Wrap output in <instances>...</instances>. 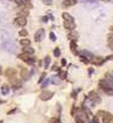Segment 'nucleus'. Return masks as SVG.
<instances>
[{
    "label": "nucleus",
    "instance_id": "f257e3e1",
    "mask_svg": "<svg viewBox=\"0 0 113 123\" xmlns=\"http://www.w3.org/2000/svg\"><path fill=\"white\" fill-rule=\"evenodd\" d=\"M52 97H53V92H51V90H42L41 92V94L39 95V98H40V100H42V101H47V100H49V99H52Z\"/></svg>",
    "mask_w": 113,
    "mask_h": 123
},
{
    "label": "nucleus",
    "instance_id": "f03ea898",
    "mask_svg": "<svg viewBox=\"0 0 113 123\" xmlns=\"http://www.w3.org/2000/svg\"><path fill=\"white\" fill-rule=\"evenodd\" d=\"M88 98L91 100V102H93V104H99V102L101 101V99H100L99 94L96 93L95 90H91L90 93H89V95H88Z\"/></svg>",
    "mask_w": 113,
    "mask_h": 123
},
{
    "label": "nucleus",
    "instance_id": "7ed1b4c3",
    "mask_svg": "<svg viewBox=\"0 0 113 123\" xmlns=\"http://www.w3.org/2000/svg\"><path fill=\"white\" fill-rule=\"evenodd\" d=\"M35 42H41V41L43 40V37H45V30L42 29V28H40L37 32L35 33Z\"/></svg>",
    "mask_w": 113,
    "mask_h": 123
},
{
    "label": "nucleus",
    "instance_id": "20e7f679",
    "mask_svg": "<svg viewBox=\"0 0 113 123\" xmlns=\"http://www.w3.org/2000/svg\"><path fill=\"white\" fill-rule=\"evenodd\" d=\"M90 62H91V63H93L94 65H96V66H101V65L106 62V59H105V58H101V57H96V58L93 57Z\"/></svg>",
    "mask_w": 113,
    "mask_h": 123
},
{
    "label": "nucleus",
    "instance_id": "39448f33",
    "mask_svg": "<svg viewBox=\"0 0 113 123\" xmlns=\"http://www.w3.org/2000/svg\"><path fill=\"white\" fill-rule=\"evenodd\" d=\"M64 27L67 30H70V32H72L76 28V23H75V20H64Z\"/></svg>",
    "mask_w": 113,
    "mask_h": 123
},
{
    "label": "nucleus",
    "instance_id": "423d86ee",
    "mask_svg": "<svg viewBox=\"0 0 113 123\" xmlns=\"http://www.w3.org/2000/svg\"><path fill=\"white\" fill-rule=\"evenodd\" d=\"M20 78H22L23 81H27L30 76H29V70L27 69V68H22L20 69Z\"/></svg>",
    "mask_w": 113,
    "mask_h": 123
},
{
    "label": "nucleus",
    "instance_id": "0eeeda50",
    "mask_svg": "<svg viewBox=\"0 0 113 123\" xmlns=\"http://www.w3.org/2000/svg\"><path fill=\"white\" fill-rule=\"evenodd\" d=\"M15 23L18 27H25L27 25V18H24V17H17L15 19Z\"/></svg>",
    "mask_w": 113,
    "mask_h": 123
},
{
    "label": "nucleus",
    "instance_id": "6e6552de",
    "mask_svg": "<svg viewBox=\"0 0 113 123\" xmlns=\"http://www.w3.org/2000/svg\"><path fill=\"white\" fill-rule=\"evenodd\" d=\"M77 42L75 40H71V42H70V48H71V52H72L75 56H78V51H77Z\"/></svg>",
    "mask_w": 113,
    "mask_h": 123
},
{
    "label": "nucleus",
    "instance_id": "1a4fd4ad",
    "mask_svg": "<svg viewBox=\"0 0 113 123\" xmlns=\"http://www.w3.org/2000/svg\"><path fill=\"white\" fill-rule=\"evenodd\" d=\"M15 75H17L16 69H13V68H8V69L5 70V76H6L7 78L11 77V76H15Z\"/></svg>",
    "mask_w": 113,
    "mask_h": 123
},
{
    "label": "nucleus",
    "instance_id": "9d476101",
    "mask_svg": "<svg viewBox=\"0 0 113 123\" xmlns=\"http://www.w3.org/2000/svg\"><path fill=\"white\" fill-rule=\"evenodd\" d=\"M78 56H79V57H87L89 60H90V58L94 57L90 52H88V51H86V49H83V51H81V52H78Z\"/></svg>",
    "mask_w": 113,
    "mask_h": 123
},
{
    "label": "nucleus",
    "instance_id": "9b49d317",
    "mask_svg": "<svg viewBox=\"0 0 113 123\" xmlns=\"http://www.w3.org/2000/svg\"><path fill=\"white\" fill-rule=\"evenodd\" d=\"M10 89H11V87H10L8 85H3L1 88H0V90H1V94L3 95H7L10 93Z\"/></svg>",
    "mask_w": 113,
    "mask_h": 123
},
{
    "label": "nucleus",
    "instance_id": "f8f14e48",
    "mask_svg": "<svg viewBox=\"0 0 113 123\" xmlns=\"http://www.w3.org/2000/svg\"><path fill=\"white\" fill-rule=\"evenodd\" d=\"M104 80L107 82V83H108L111 87H113V76H112L111 74H106L105 77H104Z\"/></svg>",
    "mask_w": 113,
    "mask_h": 123
},
{
    "label": "nucleus",
    "instance_id": "ddd939ff",
    "mask_svg": "<svg viewBox=\"0 0 113 123\" xmlns=\"http://www.w3.org/2000/svg\"><path fill=\"white\" fill-rule=\"evenodd\" d=\"M34 52H35V49H34L33 47H30V46L23 47V53H27V54H29V56H33Z\"/></svg>",
    "mask_w": 113,
    "mask_h": 123
},
{
    "label": "nucleus",
    "instance_id": "4468645a",
    "mask_svg": "<svg viewBox=\"0 0 113 123\" xmlns=\"http://www.w3.org/2000/svg\"><path fill=\"white\" fill-rule=\"evenodd\" d=\"M19 44H20V46H23V47H28V46H30V40L27 39V37H23V39L19 40Z\"/></svg>",
    "mask_w": 113,
    "mask_h": 123
},
{
    "label": "nucleus",
    "instance_id": "2eb2a0df",
    "mask_svg": "<svg viewBox=\"0 0 113 123\" xmlns=\"http://www.w3.org/2000/svg\"><path fill=\"white\" fill-rule=\"evenodd\" d=\"M76 4H77V0H64L63 1L64 6H74Z\"/></svg>",
    "mask_w": 113,
    "mask_h": 123
},
{
    "label": "nucleus",
    "instance_id": "dca6fc26",
    "mask_svg": "<svg viewBox=\"0 0 113 123\" xmlns=\"http://www.w3.org/2000/svg\"><path fill=\"white\" fill-rule=\"evenodd\" d=\"M8 81H10V83H11V85L13 86V85H16V83H18V82H19V78H18V76H17V75H15V76L8 77Z\"/></svg>",
    "mask_w": 113,
    "mask_h": 123
},
{
    "label": "nucleus",
    "instance_id": "f3484780",
    "mask_svg": "<svg viewBox=\"0 0 113 123\" xmlns=\"http://www.w3.org/2000/svg\"><path fill=\"white\" fill-rule=\"evenodd\" d=\"M28 15H29V10H28V8L20 10V11L18 12V17H24V18H27Z\"/></svg>",
    "mask_w": 113,
    "mask_h": 123
},
{
    "label": "nucleus",
    "instance_id": "a211bd4d",
    "mask_svg": "<svg viewBox=\"0 0 113 123\" xmlns=\"http://www.w3.org/2000/svg\"><path fill=\"white\" fill-rule=\"evenodd\" d=\"M49 64H51V57L49 56H46L45 59H43V68L45 69H48Z\"/></svg>",
    "mask_w": 113,
    "mask_h": 123
},
{
    "label": "nucleus",
    "instance_id": "6ab92c4d",
    "mask_svg": "<svg viewBox=\"0 0 113 123\" xmlns=\"http://www.w3.org/2000/svg\"><path fill=\"white\" fill-rule=\"evenodd\" d=\"M18 58L20 59V60H23V62H28V59L30 58V56L29 54H27V53H20V54H18Z\"/></svg>",
    "mask_w": 113,
    "mask_h": 123
},
{
    "label": "nucleus",
    "instance_id": "aec40b11",
    "mask_svg": "<svg viewBox=\"0 0 113 123\" xmlns=\"http://www.w3.org/2000/svg\"><path fill=\"white\" fill-rule=\"evenodd\" d=\"M36 63V58L34 57V56H30V58L28 59V62H27V64L28 65H30V66H34V64Z\"/></svg>",
    "mask_w": 113,
    "mask_h": 123
},
{
    "label": "nucleus",
    "instance_id": "412c9836",
    "mask_svg": "<svg viewBox=\"0 0 113 123\" xmlns=\"http://www.w3.org/2000/svg\"><path fill=\"white\" fill-rule=\"evenodd\" d=\"M61 16H63L64 20H75V19H74V17L71 16L70 13H67V12H64V13L61 15Z\"/></svg>",
    "mask_w": 113,
    "mask_h": 123
},
{
    "label": "nucleus",
    "instance_id": "4be33fe9",
    "mask_svg": "<svg viewBox=\"0 0 113 123\" xmlns=\"http://www.w3.org/2000/svg\"><path fill=\"white\" fill-rule=\"evenodd\" d=\"M67 37H69L70 40H75V41H76V39L78 37V34L75 32V30H72V32H71V33L69 34V36H67Z\"/></svg>",
    "mask_w": 113,
    "mask_h": 123
},
{
    "label": "nucleus",
    "instance_id": "5701e85b",
    "mask_svg": "<svg viewBox=\"0 0 113 123\" xmlns=\"http://www.w3.org/2000/svg\"><path fill=\"white\" fill-rule=\"evenodd\" d=\"M105 92V93L107 94V95H109V97H113V88L112 87H107V88H104L102 89Z\"/></svg>",
    "mask_w": 113,
    "mask_h": 123
},
{
    "label": "nucleus",
    "instance_id": "b1692460",
    "mask_svg": "<svg viewBox=\"0 0 113 123\" xmlns=\"http://www.w3.org/2000/svg\"><path fill=\"white\" fill-rule=\"evenodd\" d=\"M49 80H51V82H52V83H54V85H58L59 82H60V77H58V75H57V76H52Z\"/></svg>",
    "mask_w": 113,
    "mask_h": 123
},
{
    "label": "nucleus",
    "instance_id": "393cba45",
    "mask_svg": "<svg viewBox=\"0 0 113 123\" xmlns=\"http://www.w3.org/2000/svg\"><path fill=\"white\" fill-rule=\"evenodd\" d=\"M49 83H51V80H49V78H46V80H45V81L42 82V83H41V88H42V89L47 88Z\"/></svg>",
    "mask_w": 113,
    "mask_h": 123
},
{
    "label": "nucleus",
    "instance_id": "a878e982",
    "mask_svg": "<svg viewBox=\"0 0 113 123\" xmlns=\"http://www.w3.org/2000/svg\"><path fill=\"white\" fill-rule=\"evenodd\" d=\"M46 76H47V74H46V73H42V74H41V75H40V77H39V81H37V83H40V85L42 83V82L46 80Z\"/></svg>",
    "mask_w": 113,
    "mask_h": 123
},
{
    "label": "nucleus",
    "instance_id": "bb28decb",
    "mask_svg": "<svg viewBox=\"0 0 113 123\" xmlns=\"http://www.w3.org/2000/svg\"><path fill=\"white\" fill-rule=\"evenodd\" d=\"M19 35L23 36V37L28 36V30H27V29H20V30H19Z\"/></svg>",
    "mask_w": 113,
    "mask_h": 123
},
{
    "label": "nucleus",
    "instance_id": "cd10ccee",
    "mask_svg": "<svg viewBox=\"0 0 113 123\" xmlns=\"http://www.w3.org/2000/svg\"><path fill=\"white\" fill-rule=\"evenodd\" d=\"M53 54H54V57H57V58L60 56V48H59V47L54 48V51H53Z\"/></svg>",
    "mask_w": 113,
    "mask_h": 123
},
{
    "label": "nucleus",
    "instance_id": "c85d7f7f",
    "mask_svg": "<svg viewBox=\"0 0 113 123\" xmlns=\"http://www.w3.org/2000/svg\"><path fill=\"white\" fill-rule=\"evenodd\" d=\"M58 73H59L60 78H66V76H67V73H66V71H58Z\"/></svg>",
    "mask_w": 113,
    "mask_h": 123
},
{
    "label": "nucleus",
    "instance_id": "c756f323",
    "mask_svg": "<svg viewBox=\"0 0 113 123\" xmlns=\"http://www.w3.org/2000/svg\"><path fill=\"white\" fill-rule=\"evenodd\" d=\"M49 39H51V41H55V40H57L55 34H54L53 32H51V33H49Z\"/></svg>",
    "mask_w": 113,
    "mask_h": 123
},
{
    "label": "nucleus",
    "instance_id": "7c9ffc66",
    "mask_svg": "<svg viewBox=\"0 0 113 123\" xmlns=\"http://www.w3.org/2000/svg\"><path fill=\"white\" fill-rule=\"evenodd\" d=\"M81 62H82V63H84V64H89L90 63V60L88 58H84V57H81Z\"/></svg>",
    "mask_w": 113,
    "mask_h": 123
},
{
    "label": "nucleus",
    "instance_id": "2f4dec72",
    "mask_svg": "<svg viewBox=\"0 0 113 123\" xmlns=\"http://www.w3.org/2000/svg\"><path fill=\"white\" fill-rule=\"evenodd\" d=\"M76 123H86V122H84V119H83V118H81V117L76 116Z\"/></svg>",
    "mask_w": 113,
    "mask_h": 123
},
{
    "label": "nucleus",
    "instance_id": "473e14b6",
    "mask_svg": "<svg viewBox=\"0 0 113 123\" xmlns=\"http://www.w3.org/2000/svg\"><path fill=\"white\" fill-rule=\"evenodd\" d=\"M90 123H99V117H97V116H94Z\"/></svg>",
    "mask_w": 113,
    "mask_h": 123
},
{
    "label": "nucleus",
    "instance_id": "72a5a7b5",
    "mask_svg": "<svg viewBox=\"0 0 113 123\" xmlns=\"http://www.w3.org/2000/svg\"><path fill=\"white\" fill-rule=\"evenodd\" d=\"M42 3L45 4V5H51L53 3V0H42Z\"/></svg>",
    "mask_w": 113,
    "mask_h": 123
},
{
    "label": "nucleus",
    "instance_id": "f704fd0d",
    "mask_svg": "<svg viewBox=\"0 0 113 123\" xmlns=\"http://www.w3.org/2000/svg\"><path fill=\"white\" fill-rule=\"evenodd\" d=\"M15 1H16V4H17V5H19V6H23V5H24L23 0H15Z\"/></svg>",
    "mask_w": 113,
    "mask_h": 123
},
{
    "label": "nucleus",
    "instance_id": "c9c22d12",
    "mask_svg": "<svg viewBox=\"0 0 113 123\" xmlns=\"http://www.w3.org/2000/svg\"><path fill=\"white\" fill-rule=\"evenodd\" d=\"M17 111H18V109H12V110H10L7 112V115H12V114H15V112H17Z\"/></svg>",
    "mask_w": 113,
    "mask_h": 123
},
{
    "label": "nucleus",
    "instance_id": "e433bc0d",
    "mask_svg": "<svg viewBox=\"0 0 113 123\" xmlns=\"http://www.w3.org/2000/svg\"><path fill=\"white\" fill-rule=\"evenodd\" d=\"M20 87H22V83H20V82H18V83L13 85V88H15V89H18V88H20Z\"/></svg>",
    "mask_w": 113,
    "mask_h": 123
},
{
    "label": "nucleus",
    "instance_id": "4c0bfd02",
    "mask_svg": "<svg viewBox=\"0 0 113 123\" xmlns=\"http://www.w3.org/2000/svg\"><path fill=\"white\" fill-rule=\"evenodd\" d=\"M71 115H72V116H76V106H75V105L72 106V110H71Z\"/></svg>",
    "mask_w": 113,
    "mask_h": 123
},
{
    "label": "nucleus",
    "instance_id": "58836bf2",
    "mask_svg": "<svg viewBox=\"0 0 113 123\" xmlns=\"http://www.w3.org/2000/svg\"><path fill=\"white\" fill-rule=\"evenodd\" d=\"M52 69H53V70H54V71H60V68H59V66H58V64H54V65H53V68H52Z\"/></svg>",
    "mask_w": 113,
    "mask_h": 123
},
{
    "label": "nucleus",
    "instance_id": "ea45409f",
    "mask_svg": "<svg viewBox=\"0 0 113 123\" xmlns=\"http://www.w3.org/2000/svg\"><path fill=\"white\" fill-rule=\"evenodd\" d=\"M107 41H108V42H113V34H111V35L108 36V39H107Z\"/></svg>",
    "mask_w": 113,
    "mask_h": 123
},
{
    "label": "nucleus",
    "instance_id": "a19ab883",
    "mask_svg": "<svg viewBox=\"0 0 113 123\" xmlns=\"http://www.w3.org/2000/svg\"><path fill=\"white\" fill-rule=\"evenodd\" d=\"M60 64L63 65V66H65L66 65V59H61V62H60Z\"/></svg>",
    "mask_w": 113,
    "mask_h": 123
},
{
    "label": "nucleus",
    "instance_id": "79ce46f5",
    "mask_svg": "<svg viewBox=\"0 0 113 123\" xmlns=\"http://www.w3.org/2000/svg\"><path fill=\"white\" fill-rule=\"evenodd\" d=\"M105 59H106V62H107V60H111V59H113V54H112V56H108V57H106Z\"/></svg>",
    "mask_w": 113,
    "mask_h": 123
},
{
    "label": "nucleus",
    "instance_id": "37998d69",
    "mask_svg": "<svg viewBox=\"0 0 113 123\" xmlns=\"http://www.w3.org/2000/svg\"><path fill=\"white\" fill-rule=\"evenodd\" d=\"M48 20V16H45V17H42V22H47Z\"/></svg>",
    "mask_w": 113,
    "mask_h": 123
},
{
    "label": "nucleus",
    "instance_id": "c03bdc74",
    "mask_svg": "<svg viewBox=\"0 0 113 123\" xmlns=\"http://www.w3.org/2000/svg\"><path fill=\"white\" fill-rule=\"evenodd\" d=\"M40 66H43V62L42 60H39V68Z\"/></svg>",
    "mask_w": 113,
    "mask_h": 123
},
{
    "label": "nucleus",
    "instance_id": "a18cd8bd",
    "mask_svg": "<svg viewBox=\"0 0 113 123\" xmlns=\"http://www.w3.org/2000/svg\"><path fill=\"white\" fill-rule=\"evenodd\" d=\"M108 47H109L111 49H113V42H108Z\"/></svg>",
    "mask_w": 113,
    "mask_h": 123
},
{
    "label": "nucleus",
    "instance_id": "49530a36",
    "mask_svg": "<svg viewBox=\"0 0 113 123\" xmlns=\"http://www.w3.org/2000/svg\"><path fill=\"white\" fill-rule=\"evenodd\" d=\"M53 123H61L60 119H53Z\"/></svg>",
    "mask_w": 113,
    "mask_h": 123
},
{
    "label": "nucleus",
    "instance_id": "de8ad7c7",
    "mask_svg": "<svg viewBox=\"0 0 113 123\" xmlns=\"http://www.w3.org/2000/svg\"><path fill=\"white\" fill-rule=\"evenodd\" d=\"M93 73H94V69H91V68H90V69H89V74L91 75V74H93Z\"/></svg>",
    "mask_w": 113,
    "mask_h": 123
},
{
    "label": "nucleus",
    "instance_id": "09e8293b",
    "mask_svg": "<svg viewBox=\"0 0 113 123\" xmlns=\"http://www.w3.org/2000/svg\"><path fill=\"white\" fill-rule=\"evenodd\" d=\"M1 73H3V70H1V66H0V75H1Z\"/></svg>",
    "mask_w": 113,
    "mask_h": 123
},
{
    "label": "nucleus",
    "instance_id": "8fccbe9b",
    "mask_svg": "<svg viewBox=\"0 0 113 123\" xmlns=\"http://www.w3.org/2000/svg\"><path fill=\"white\" fill-rule=\"evenodd\" d=\"M111 30H112V32H113V25H112V27H111Z\"/></svg>",
    "mask_w": 113,
    "mask_h": 123
},
{
    "label": "nucleus",
    "instance_id": "3c124183",
    "mask_svg": "<svg viewBox=\"0 0 113 123\" xmlns=\"http://www.w3.org/2000/svg\"><path fill=\"white\" fill-rule=\"evenodd\" d=\"M0 123H4V121H0Z\"/></svg>",
    "mask_w": 113,
    "mask_h": 123
},
{
    "label": "nucleus",
    "instance_id": "603ef678",
    "mask_svg": "<svg viewBox=\"0 0 113 123\" xmlns=\"http://www.w3.org/2000/svg\"><path fill=\"white\" fill-rule=\"evenodd\" d=\"M106 123H109V122H106Z\"/></svg>",
    "mask_w": 113,
    "mask_h": 123
},
{
    "label": "nucleus",
    "instance_id": "864d4df0",
    "mask_svg": "<svg viewBox=\"0 0 113 123\" xmlns=\"http://www.w3.org/2000/svg\"><path fill=\"white\" fill-rule=\"evenodd\" d=\"M112 74H113V73H112Z\"/></svg>",
    "mask_w": 113,
    "mask_h": 123
},
{
    "label": "nucleus",
    "instance_id": "5fc2aeb1",
    "mask_svg": "<svg viewBox=\"0 0 113 123\" xmlns=\"http://www.w3.org/2000/svg\"><path fill=\"white\" fill-rule=\"evenodd\" d=\"M112 123H113V122H112Z\"/></svg>",
    "mask_w": 113,
    "mask_h": 123
}]
</instances>
